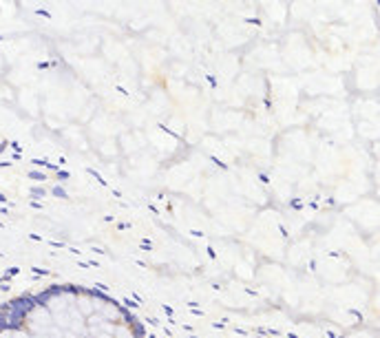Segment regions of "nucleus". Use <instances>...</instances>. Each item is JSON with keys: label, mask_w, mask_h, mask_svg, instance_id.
<instances>
[{"label": "nucleus", "mask_w": 380, "mask_h": 338, "mask_svg": "<svg viewBox=\"0 0 380 338\" xmlns=\"http://www.w3.org/2000/svg\"><path fill=\"white\" fill-rule=\"evenodd\" d=\"M124 303H126L128 307H137V303H133V301H128V298H124Z\"/></svg>", "instance_id": "nucleus-2"}, {"label": "nucleus", "mask_w": 380, "mask_h": 338, "mask_svg": "<svg viewBox=\"0 0 380 338\" xmlns=\"http://www.w3.org/2000/svg\"><path fill=\"white\" fill-rule=\"evenodd\" d=\"M53 195H55V197H62V199H64V197H66V192H64V190H62V188H55V190H53Z\"/></svg>", "instance_id": "nucleus-1"}, {"label": "nucleus", "mask_w": 380, "mask_h": 338, "mask_svg": "<svg viewBox=\"0 0 380 338\" xmlns=\"http://www.w3.org/2000/svg\"><path fill=\"white\" fill-rule=\"evenodd\" d=\"M146 338H155V336H152V334H150V336H146Z\"/></svg>", "instance_id": "nucleus-4"}, {"label": "nucleus", "mask_w": 380, "mask_h": 338, "mask_svg": "<svg viewBox=\"0 0 380 338\" xmlns=\"http://www.w3.org/2000/svg\"><path fill=\"white\" fill-rule=\"evenodd\" d=\"M327 336H329V338H343V336H336V334H332V331H327Z\"/></svg>", "instance_id": "nucleus-3"}]
</instances>
